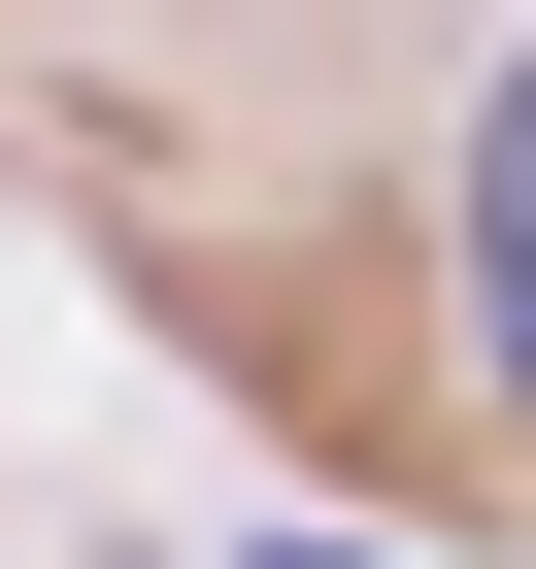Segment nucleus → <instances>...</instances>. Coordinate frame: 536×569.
Here are the masks:
<instances>
[{"mask_svg":"<svg viewBox=\"0 0 536 569\" xmlns=\"http://www.w3.org/2000/svg\"><path fill=\"white\" fill-rule=\"evenodd\" d=\"M268 569H369V536H268Z\"/></svg>","mask_w":536,"mask_h":569,"instance_id":"2","label":"nucleus"},{"mask_svg":"<svg viewBox=\"0 0 536 569\" xmlns=\"http://www.w3.org/2000/svg\"><path fill=\"white\" fill-rule=\"evenodd\" d=\"M469 369L536 402V34H503V101H469Z\"/></svg>","mask_w":536,"mask_h":569,"instance_id":"1","label":"nucleus"}]
</instances>
